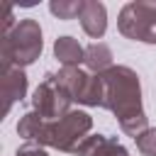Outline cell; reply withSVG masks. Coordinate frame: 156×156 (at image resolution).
I'll return each mask as SVG.
<instances>
[{
	"label": "cell",
	"mask_w": 156,
	"mask_h": 156,
	"mask_svg": "<svg viewBox=\"0 0 156 156\" xmlns=\"http://www.w3.org/2000/svg\"><path fill=\"white\" fill-rule=\"evenodd\" d=\"M15 37L22 39V41H17V56H20V61L22 63L34 61V56L41 51V34H39L37 24L34 22H22L17 27V34Z\"/></svg>",
	"instance_id": "6da1fadb"
},
{
	"label": "cell",
	"mask_w": 156,
	"mask_h": 156,
	"mask_svg": "<svg viewBox=\"0 0 156 156\" xmlns=\"http://www.w3.org/2000/svg\"><path fill=\"white\" fill-rule=\"evenodd\" d=\"M80 20H83V27L88 34L93 37H100L105 32V7L98 5V2H85L83 10H80Z\"/></svg>",
	"instance_id": "7a4b0ae2"
},
{
	"label": "cell",
	"mask_w": 156,
	"mask_h": 156,
	"mask_svg": "<svg viewBox=\"0 0 156 156\" xmlns=\"http://www.w3.org/2000/svg\"><path fill=\"white\" fill-rule=\"evenodd\" d=\"M56 56H58L63 63H76V61H80V56H83V49H80L71 37H61V39L56 41Z\"/></svg>",
	"instance_id": "3957f363"
},
{
	"label": "cell",
	"mask_w": 156,
	"mask_h": 156,
	"mask_svg": "<svg viewBox=\"0 0 156 156\" xmlns=\"http://www.w3.org/2000/svg\"><path fill=\"white\" fill-rule=\"evenodd\" d=\"M110 61V51L105 49V46H90L88 49V63L93 66V68H100V66H105Z\"/></svg>",
	"instance_id": "277c9868"
}]
</instances>
